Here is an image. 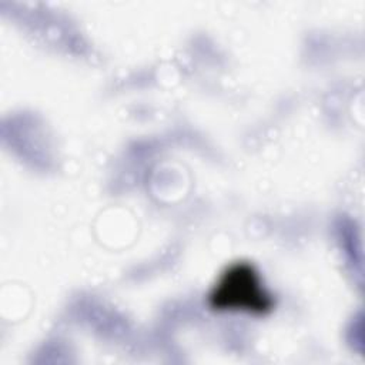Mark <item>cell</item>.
Returning a JSON list of instances; mask_svg holds the SVG:
<instances>
[{
  "instance_id": "obj_1",
  "label": "cell",
  "mask_w": 365,
  "mask_h": 365,
  "mask_svg": "<svg viewBox=\"0 0 365 365\" xmlns=\"http://www.w3.org/2000/svg\"><path fill=\"white\" fill-rule=\"evenodd\" d=\"M211 304L218 309L265 312L272 301L255 269L248 264H237L222 275L211 295Z\"/></svg>"
}]
</instances>
